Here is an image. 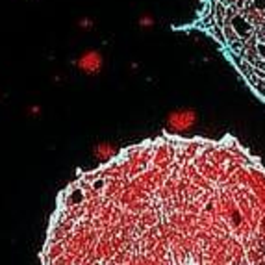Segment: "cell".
Here are the masks:
<instances>
[{"mask_svg":"<svg viewBox=\"0 0 265 265\" xmlns=\"http://www.w3.org/2000/svg\"><path fill=\"white\" fill-rule=\"evenodd\" d=\"M43 265H265V167L234 139L161 138L61 193Z\"/></svg>","mask_w":265,"mask_h":265,"instance_id":"cell-1","label":"cell"},{"mask_svg":"<svg viewBox=\"0 0 265 265\" xmlns=\"http://www.w3.org/2000/svg\"><path fill=\"white\" fill-rule=\"evenodd\" d=\"M223 35H225L226 47H228V45H232V43H236V41H239V37H237V34L234 32V28H232L230 24H226V26H223Z\"/></svg>","mask_w":265,"mask_h":265,"instance_id":"cell-5","label":"cell"},{"mask_svg":"<svg viewBox=\"0 0 265 265\" xmlns=\"http://www.w3.org/2000/svg\"><path fill=\"white\" fill-rule=\"evenodd\" d=\"M212 15H213V20H215V26L223 28V26H225V17H226V6L223 2H217L215 6H213Z\"/></svg>","mask_w":265,"mask_h":265,"instance_id":"cell-4","label":"cell"},{"mask_svg":"<svg viewBox=\"0 0 265 265\" xmlns=\"http://www.w3.org/2000/svg\"><path fill=\"white\" fill-rule=\"evenodd\" d=\"M102 65H104V58L98 50H86L76 59V67L86 74H98Z\"/></svg>","mask_w":265,"mask_h":265,"instance_id":"cell-3","label":"cell"},{"mask_svg":"<svg viewBox=\"0 0 265 265\" xmlns=\"http://www.w3.org/2000/svg\"><path fill=\"white\" fill-rule=\"evenodd\" d=\"M254 49H256V52H258V56L265 61V41H256Z\"/></svg>","mask_w":265,"mask_h":265,"instance_id":"cell-8","label":"cell"},{"mask_svg":"<svg viewBox=\"0 0 265 265\" xmlns=\"http://www.w3.org/2000/svg\"><path fill=\"white\" fill-rule=\"evenodd\" d=\"M208 34H210V35H213V37H215V39L219 41V43H221L223 47H226V43H225V35H223V28H219V26H215V24H213L212 28L208 30Z\"/></svg>","mask_w":265,"mask_h":265,"instance_id":"cell-6","label":"cell"},{"mask_svg":"<svg viewBox=\"0 0 265 265\" xmlns=\"http://www.w3.org/2000/svg\"><path fill=\"white\" fill-rule=\"evenodd\" d=\"M195 123H196L195 109H189V108L177 109V111L169 113V117H167V124L173 128L175 132H186V130H189Z\"/></svg>","mask_w":265,"mask_h":265,"instance_id":"cell-2","label":"cell"},{"mask_svg":"<svg viewBox=\"0 0 265 265\" xmlns=\"http://www.w3.org/2000/svg\"><path fill=\"white\" fill-rule=\"evenodd\" d=\"M152 24H154V19H152L150 15H145V17L139 19V26H141V28H150Z\"/></svg>","mask_w":265,"mask_h":265,"instance_id":"cell-7","label":"cell"}]
</instances>
